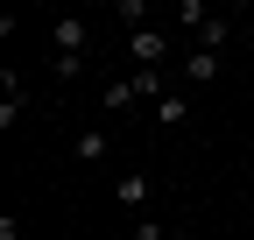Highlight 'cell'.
<instances>
[{
	"instance_id": "obj_1",
	"label": "cell",
	"mask_w": 254,
	"mask_h": 240,
	"mask_svg": "<svg viewBox=\"0 0 254 240\" xmlns=\"http://www.w3.org/2000/svg\"><path fill=\"white\" fill-rule=\"evenodd\" d=\"M127 57H134V71H163L170 36H163V28H134V36H127Z\"/></svg>"
},
{
	"instance_id": "obj_2",
	"label": "cell",
	"mask_w": 254,
	"mask_h": 240,
	"mask_svg": "<svg viewBox=\"0 0 254 240\" xmlns=\"http://www.w3.org/2000/svg\"><path fill=\"white\" fill-rule=\"evenodd\" d=\"M148 198H155V184H148V177H134V170L113 184V205H120L127 219H141V205H148Z\"/></svg>"
},
{
	"instance_id": "obj_3",
	"label": "cell",
	"mask_w": 254,
	"mask_h": 240,
	"mask_svg": "<svg viewBox=\"0 0 254 240\" xmlns=\"http://www.w3.org/2000/svg\"><path fill=\"white\" fill-rule=\"evenodd\" d=\"M50 43H57V57H85V21H78V14L50 21Z\"/></svg>"
},
{
	"instance_id": "obj_4",
	"label": "cell",
	"mask_w": 254,
	"mask_h": 240,
	"mask_svg": "<svg viewBox=\"0 0 254 240\" xmlns=\"http://www.w3.org/2000/svg\"><path fill=\"white\" fill-rule=\"evenodd\" d=\"M21 106H28L21 78H14V71H0V127H14V120H21Z\"/></svg>"
},
{
	"instance_id": "obj_5",
	"label": "cell",
	"mask_w": 254,
	"mask_h": 240,
	"mask_svg": "<svg viewBox=\"0 0 254 240\" xmlns=\"http://www.w3.org/2000/svg\"><path fill=\"white\" fill-rule=\"evenodd\" d=\"M219 64H226L219 50H190V57H184V85H212V78H219Z\"/></svg>"
},
{
	"instance_id": "obj_6",
	"label": "cell",
	"mask_w": 254,
	"mask_h": 240,
	"mask_svg": "<svg viewBox=\"0 0 254 240\" xmlns=\"http://www.w3.org/2000/svg\"><path fill=\"white\" fill-rule=\"evenodd\" d=\"M170 92H177L170 71H134V99H170Z\"/></svg>"
},
{
	"instance_id": "obj_7",
	"label": "cell",
	"mask_w": 254,
	"mask_h": 240,
	"mask_svg": "<svg viewBox=\"0 0 254 240\" xmlns=\"http://www.w3.org/2000/svg\"><path fill=\"white\" fill-rule=\"evenodd\" d=\"M226 43H233V21H219V14H212V21L198 28V50H219V57H226Z\"/></svg>"
},
{
	"instance_id": "obj_8",
	"label": "cell",
	"mask_w": 254,
	"mask_h": 240,
	"mask_svg": "<svg viewBox=\"0 0 254 240\" xmlns=\"http://www.w3.org/2000/svg\"><path fill=\"white\" fill-rule=\"evenodd\" d=\"M99 106H106V113H120V106H134V78H113L106 92H99Z\"/></svg>"
},
{
	"instance_id": "obj_9",
	"label": "cell",
	"mask_w": 254,
	"mask_h": 240,
	"mask_svg": "<svg viewBox=\"0 0 254 240\" xmlns=\"http://www.w3.org/2000/svg\"><path fill=\"white\" fill-rule=\"evenodd\" d=\"M71 156H78V163H99V156H106V134H78Z\"/></svg>"
},
{
	"instance_id": "obj_10",
	"label": "cell",
	"mask_w": 254,
	"mask_h": 240,
	"mask_svg": "<svg viewBox=\"0 0 254 240\" xmlns=\"http://www.w3.org/2000/svg\"><path fill=\"white\" fill-rule=\"evenodd\" d=\"M190 106H184V92H170V99H155V120H163V127H177Z\"/></svg>"
},
{
	"instance_id": "obj_11",
	"label": "cell",
	"mask_w": 254,
	"mask_h": 240,
	"mask_svg": "<svg viewBox=\"0 0 254 240\" xmlns=\"http://www.w3.org/2000/svg\"><path fill=\"white\" fill-rule=\"evenodd\" d=\"M127 233H134V240H163V233H170V226H163V219H148V212H141V219H134V226H127Z\"/></svg>"
},
{
	"instance_id": "obj_12",
	"label": "cell",
	"mask_w": 254,
	"mask_h": 240,
	"mask_svg": "<svg viewBox=\"0 0 254 240\" xmlns=\"http://www.w3.org/2000/svg\"><path fill=\"white\" fill-rule=\"evenodd\" d=\"M163 240H184V233H163Z\"/></svg>"
}]
</instances>
